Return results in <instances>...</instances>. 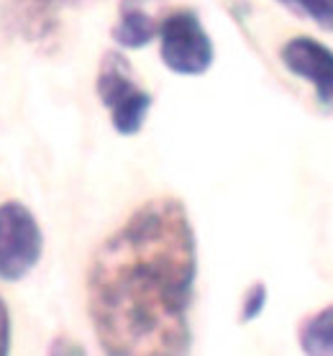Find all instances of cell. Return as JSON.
<instances>
[{"instance_id":"6da1fadb","label":"cell","mask_w":333,"mask_h":356,"mask_svg":"<svg viewBox=\"0 0 333 356\" xmlns=\"http://www.w3.org/2000/svg\"><path fill=\"white\" fill-rule=\"evenodd\" d=\"M197 241L177 197L144 202L100 243L88 269V316L106 354H187Z\"/></svg>"},{"instance_id":"7a4b0ae2","label":"cell","mask_w":333,"mask_h":356,"mask_svg":"<svg viewBox=\"0 0 333 356\" xmlns=\"http://www.w3.org/2000/svg\"><path fill=\"white\" fill-rule=\"evenodd\" d=\"M131 74L129 59L121 51H108L95 80L100 103L111 111V123L121 136H136L152 108V95L138 88Z\"/></svg>"},{"instance_id":"3957f363","label":"cell","mask_w":333,"mask_h":356,"mask_svg":"<svg viewBox=\"0 0 333 356\" xmlns=\"http://www.w3.org/2000/svg\"><path fill=\"white\" fill-rule=\"evenodd\" d=\"M159 57L164 67L182 77H200L216 59L213 41L193 10H172L159 24Z\"/></svg>"},{"instance_id":"277c9868","label":"cell","mask_w":333,"mask_h":356,"mask_svg":"<svg viewBox=\"0 0 333 356\" xmlns=\"http://www.w3.org/2000/svg\"><path fill=\"white\" fill-rule=\"evenodd\" d=\"M44 251V234L33 213L21 202L0 205V280L18 282L31 272Z\"/></svg>"},{"instance_id":"5b68a950","label":"cell","mask_w":333,"mask_h":356,"mask_svg":"<svg viewBox=\"0 0 333 356\" xmlns=\"http://www.w3.org/2000/svg\"><path fill=\"white\" fill-rule=\"evenodd\" d=\"M287 72L316 88L318 106L333 113V49L310 36H295L279 51Z\"/></svg>"},{"instance_id":"8992f818","label":"cell","mask_w":333,"mask_h":356,"mask_svg":"<svg viewBox=\"0 0 333 356\" xmlns=\"http://www.w3.org/2000/svg\"><path fill=\"white\" fill-rule=\"evenodd\" d=\"M156 33H159V24L154 18L144 13L138 6H133L131 0H126L111 36L123 49H144L156 39Z\"/></svg>"},{"instance_id":"52a82bcc","label":"cell","mask_w":333,"mask_h":356,"mask_svg":"<svg viewBox=\"0 0 333 356\" xmlns=\"http://www.w3.org/2000/svg\"><path fill=\"white\" fill-rule=\"evenodd\" d=\"M77 3L82 0H13V8L29 36H47L57 26L59 10Z\"/></svg>"},{"instance_id":"ba28073f","label":"cell","mask_w":333,"mask_h":356,"mask_svg":"<svg viewBox=\"0 0 333 356\" xmlns=\"http://www.w3.org/2000/svg\"><path fill=\"white\" fill-rule=\"evenodd\" d=\"M300 348L305 354H333V305L318 310L300 325Z\"/></svg>"},{"instance_id":"9c48e42d","label":"cell","mask_w":333,"mask_h":356,"mask_svg":"<svg viewBox=\"0 0 333 356\" xmlns=\"http://www.w3.org/2000/svg\"><path fill=\"white\" fill-rule=\"evenodd\" d=\"M287 8L310 18L323 31H333V0H287Z\"/></svg>"},{"instance_id":"30bf717a","label":"cell","mask_w":333,"mask_h":356,"mask_svg":"<svg viewBox=\"0 0 333 356\" xmlns=\"http://www.w3.org/2000/svg\"><path fill=\"white\" fill-rule=\"evenodd\" d=\"M267 308V284L254 282L246 290L244 300H241V323H252L261 316V310Z\"/></svg>"},{"instance_id":"8fae6325","label":"cell","mask_w":333,"mask_h":356,"mask_svg":"<svg viewBox=\"0 0 333 356\" xmlns=\"http://www.w3.org/2000/svg\"><path fill=\"white\" fill-rule=\"evenodd\" d=\"M10 351V313L6 300L0 298V356Z\"/></svg>"},{"instance_id":"7c38bea8","label":"cell","mask_w":333,"mask_h":356,"mask_svg":"<svg viewBox=\"0 0 333 356\" xmlns=\"http://www.w3.org/2000/svg\"><path fill=\"white\" fill-rule=\"evenodd\" d=\"M49 354H85V348L72 343V339H57L49 346Z\"/></svg>"},{"instance_id":"4fadbf2b","label":"cell","mask_w":333,"mask_h":356,"mask_svg":"<svg viewBox=\"0 0 333 356\" xmlns=\"http://www.w3.org/2000/svg\"><path fill=\"white\" fill-rule=\"evenodd\" d=\"M277 3H282V6H284V8H287V0H277Z\"/></svg>"}]
</instances>
